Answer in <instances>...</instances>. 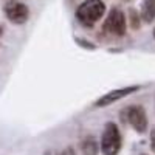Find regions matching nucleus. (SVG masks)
<instances>
[{"label": "nucleus", "mask_w": 155, "mask_h": 155, "mask_svg": "<svg viewBox=\"0 0 155 155\" xmlns=\"http://www.w3.org/2000/svg\"><path fill=\"white\" fill-rule=\"evenodd\" d=\"M106 14L104 0H85L76 9V19L82 27L92 28Z\"/></svg>", "instance_id": "obj_1"}, {"label": "nucleus", "mask_w": 155, "mask_h": 155, "mask_svg": "<svg viewBox=\"0 0 155 155\" xmlns=\"http://www.w3.org/2000/svg\"><path fill=\"white\" fill-rule=\"evenodd\" d=\"M123 147V137L120 127L116 123L109 121L104 124L101 140H99V150L102 155H118Z\"/></svg>", "instance_id": "obj_2"}, {"label": "nucleus", "mask_w": 155, "mask_h": 155, "mask_svg": "<svg viewBox=\"0 0 155 155\" xmlns=\"http://www.w3.org/2000/svg\"><path fill=\"white\" fill-rule=\"evenodd\" d=\"M120 121L132 126V129L140 135L146 134L147 130V115L143 106H126L120 110Z\"/></svg>", "instance_id": "obj_3"}, {"label": "nucleus", "mask_w": 155, "mask_h": 155, "mask_svg": "<svg viewBox=\"0 0 155 155\" xmlns=\"http://www.w3.org/2000/svg\"><path fill=\"white\" fill-rule=\"evenodd\" d=\"M126 16L120 8H112L107 14V19L102 25V33L110 37H123L126 36Z\"/></svg>", "instance_id": "obj_4"}, {"label": "nucleus", "mask_w": 155, "mask_h": 155, "mask_svg": "<svg viewBox=\"0 0 155 155\" xmlns=\"http://www.w3.org/2000/svg\"><path fill=\"white\" fill-rule=\"evenodd\" d=\"M141 87L140 85H127L123 88H116V90H110V92L104 93L102 96H99L95 102H93V107L96 109H102V107H107L112 106L113 102H118L127 96H130L132 93H137Z\"/></svg>", "instance_id": "obj_5"}, {"label": "nucleus", "mask_w": 155, "mask_h": 155, "mask_svg": "<svg viewBox=\"0 0 155 155\" xmlns=\"http://www.w3.org/2000/svg\"><path fill=\"white\" fill-rule=\"evenodd\" d=\"M3 11L8 20L16 25H23L30 19V8L19 0H8L3 6Z\"/></svg>", "instance_id": "obj_6"}, {"label": "nucleus", "mask_w": 155, "mask_h": 155, "mask_svg": "<svg viewBox=\"0 0 155 155\" xmlns=\"http://www.w3.org/2000/svg\"><path fill=\"white\" fill-rule=\"evenodd\" d=\"M81 153L82 155H99V141L93 135L85 137L81 141Z\"/></svg>", "instance_id": "obj_7"}, {"label": "nucleus", "mask_w": 155, "mask_h": 155, "mask_svg": "<svg viewBox=\"0 0 155 155\" xmlns=\"http://www.w3.org/2000/svg\"><path fill=\"white\" fill-rule=\"evenodd\" d=\"M140 17L146 23H152L155 20V0H144Z\"/></svg>", "instance_id": "obj_8"}, {"label": "nucleus", "mask_w": 155, "mask_h": 155, "mask_svg": "<svg viewBox=\"0 0 155 155\" xmlns=\"http://www.w3.org/2000/svg\"><path fill=\"white\" fill-rule=\"evenodd\" d=\"M129 20H130V28L132 30L137 31V30L141 28V17L137 12V9H134V8L129 9Z\"/></svg>", "instance_id": "obj_9"}, {"label": "nucleus", "mask_w": 155, "mask_h": 155, "mask_svg": "<svg viewBox=\"0 0 155 155\" xmlns=\"http://www.w3.org/2000/svg\"><path fill=\"white\" fill-rule=\"evenodd\" d=\"M74 42L79 45L81 48L88 50V51H95V50H98V45H96V44L87 41V39H84V37H74Z\"/></svg>", "instance_id": "obj_10"}, {"label": "nucleus", "mask_w": 155, "mask_h": 155, "mask_svg": "<svg viewBox=\"0 0 155 155\" xmlns=\"http://www.w3.org/2000/svg\"><path fill=\"white\" fill-rule=\"evenodd\" d=\"M149 146H150V150L155 153V127H152V130H150V143H149Z\"/></svg>", "instance_id": "obj_11"}, {"label": "nucleus", "mask_w": 155, "mask_h": 155, "mask_svg": "<svg viewBox=\"0 0 155 155\" xmlns=\"http://www.w3.org/2000/svg\"><path fill=\"white\" fill-rule=\"evenodd\" d=\"M59 155H76V150L71 147V146H68V147H65L62 152H59Z\"/></svg>", "instance_id": "obj_12"}, {"label": "nucleus", "mask_w": 155, "mask_h": 155, "mask_svg": "<svg viewBox=\"0 0 155 155\" xmlns=\"http://www.w3.org/2000/svg\"><path fill=\"white\" fill-rule=\"evenodd\" d=\"M2 33H3V31H2V27H0V36H2Z\"/></svg>", "instance_id": "obj_13"}, {"label": "nucleus", "mask_w": 155, "mask_h": 155, "mask_svg": "<svg viewBox=\"0 0 155 155\" xmlns=\"http://www.w3.org/2000/svg\"><path fill=\"white\" fill-rule=\"evenodd\" d=\"M153 37H155V30H153Z\"/></svg>", "instance_id": "obj_14"}, {"label": "nucleus", "mask_w": 155, "mask_h": 155, "mask_svg": "<svg viewBox=\"0 0 155 155\" xmlns=\"http://www.w3.org/2000/svg\"><path fill=\"white\" fill-rule=\"evenodd\" d=\"M141 155H146V153H141Z\"/></svg>", "instance_id": "obj_15"}]
</instances>
